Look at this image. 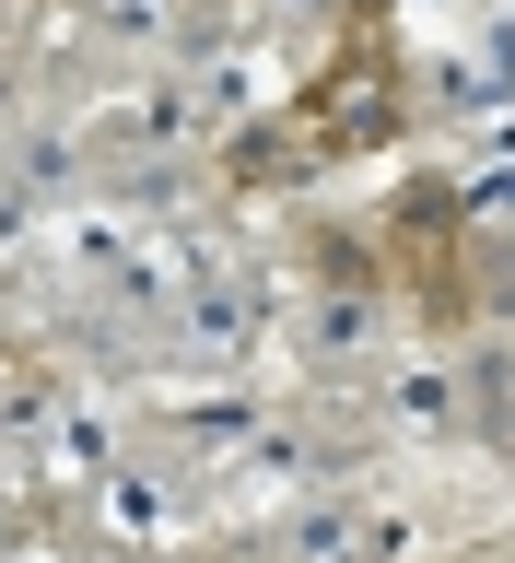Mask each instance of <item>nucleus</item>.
Segmentation results:
<instances>
[{
  "label": "nucleus",
  "mask_w": 515,
  "mask_h": 563,
  "mask_svg": "<svg viewBox=\"0 0 515 563\" xmlns=\"http://www.w3.org/2000/svg\"><path fill=\"white\" fill-rule=\"evenodd\" d=\"M469 223H481V235H515V165H492L481 188H469Z\"/></svg>",
  "instance_id": "nucleus-6"
},
{
  "label": "nucleus",
  "mask_w": 515,
  "mask_h": 563,
  "mask_svg": "<svg viewBox=\"0 0 515 563\" xmlns=\"http://www.w3.org/2000/svg\"><path fill=\"white\" fill-rule=\"evenodd\" d=\"M305 165H316V130H305V118H246V130L223 141V176H235L246 200H281Z\"/></svg>",
  "instance_id": "nucleus-4"
},
{
  "label": "nucleus",
  "mask_w": 515,
  "mask_h": 563,
  "mask_svg": "<svg viewBox=\"0 0 515 563\" xmlns=\"http://www.w3.org/2000/svg\"><path fill=\"white\" fill-rule=\"evenodd\" d=\"M387 422H399V434H457V422H469V376H457V364H399V376H387Z\"/></svg>",
  "instance_id": "nucleus-5"
},
{
  "label": "nucleus",
  "mask_w": 515,
  "mask_h": 563,
  "mask_svg": "<svg viewBox=\"0 0 515 563\" xmlns=\"http://www.w3.org/2000/svg\"><path fill=\"white\" fill-rule=\"evenodd\" d=\"M293 12H340V0H293Z\"/></svg>",
  "instance_id": "nucleus-7"
},
{
  "label": "nucleus",
  "mask_w": 515,
  "mask_h": 563,
  "mask_svg": "<svg viewBox=\"0 0 515 563\" xmlns=\"http://www.w3.org/2000/svg\"><path fill=\"white\" fill-rule=\"evenodd\" d=\"M376 329H387V282H316L305 294V317H293V341H305V364H328V376H340V364H363V352H376Z\"/></svg>",
  "instance_id": "nucleus-1"
},
{
  "label": "nucleus",
  "mask_w": 515,
  "mask_h": 563,
  "mask_svg": "<svg viewBox=\"0 0 515 563\" xmlns=\"http://www.w3.org/2000/svg\"><path fill=\"white\" fill-rule=\"evenodd\" d=\"M176 482H188L176 446L165 457H117V470L94 482V528H105V540H153V528H176Z\"/></svg>",
  "instance_id": "nucleus-3"
},
{
  "label": "nucleus",
  "mask_w": 515,
  "mask_h": 563,
  "mask_svg": "<svg viewBox=\"0 0 515 563\" xmlns=\"http://www.w3.org/2000/svg\"><path fill=\"white\" fill-rule=\"evenodd\" d=\"M305 130H316V153H328V141H340V153H351V141H387V130H399V95H387V70H376V59L328 70V82L305 95Z\"/></svg>",
  "instance_id": "nucleus-2"
}]
</instances>
